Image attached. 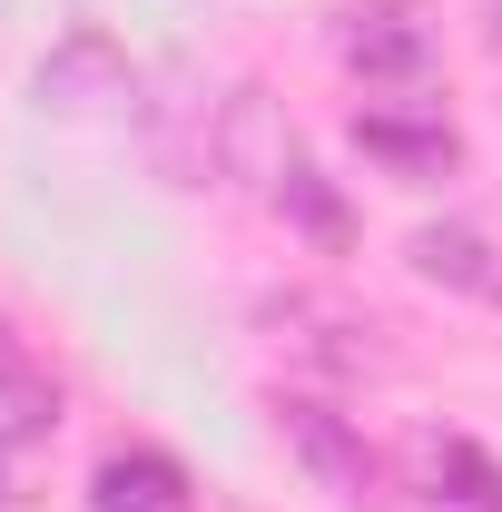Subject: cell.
I'll return each instance as SVG.
<instances>
[{"label":"cell","mask_w":502,"mask_h":512,"mask_svg":"<svg viewBox=\"0 0 502 512\" xmlns=\"http://www.w3.org/2000/svg\"><path fill=\"white\" fill-rule=\"evenodd\" d=\"M138 99V69L109 30H69L60 50L40 60V109H60V119H109Z\"/></svg>","instance_id":"5b68a950"},{"label":"cell","mask_w":502,"mask_h":512,"mask_svg":"<svg viewBox=\"0 0 502 512\" xmlns=\"http://www.w3.org/2000/svg\"><path fill=\"white\" fill-rule=\"evenodd\" d=\"M266 325L296 365H325V375H394V345L384 325H365L355 306H325V296H266Z\"/></svg>","instance_id":"7a4b0ae2"},{"label":"cell","mask_w":502,"mask_h":512,"mask_svg":"<svg viewBox=\"0 0 502 512\" xmlns=\"http://www.w3.org/2000/svg\"><path fill=\"white\" fill-rule=\"evenodd\" d=\"M266 414H276V444L306 463L315 493H335V503H375V453H365V434H355L335 404H315V394H276Z\"/></svg>","instance_id":"6da1fadb"},{"label":"cell","mask_w":502,"mask_h":512,"mask_svg":"<svg viewBox=\"0 0 502 512\" xmlns=\"http://www.w3.org/2000/svg\"><path fill=\"white\" fill-rule=\"evenodd\" d=\"M0 414H10V434L60 424V384H50V365L30 355V335H20V325H0Z\"/></svg>","instance_id":"30bf717a"},{"label":"cell","mask_w":502,"mask_h":512,"mask_svg":"<svg viewBox=\"0 0 502 512\" xmlns=\"http://www.w3.org/2000/svg\"><path fill=\"white\" fill-rule=\"evenodd\" d=\"M493 40H502V0H493Z\"/></svg>","instance_id":"7c38bea8"},{"label":"cell","mask_w":502,"mask_h":512,"mask_svg":"<svg viewBox=\"0 0 502 512\" xmlns=\"http://www.w3.org/2000/svg\"><path fill=\"white\" fill-rule=\"evenodd\" d=\"M414 276L443 286V296H473V306H502V237L483 227H414Z\"/></svg>","instance_id":"ba28073f"},{"label":"cell","mask_w":502,"mask_h":512,"mask_svg":"<svg viewBox=\"0 0 502 512\" xmlns=\"http://www.w3.org/2000/svg\"><path fill=\"white\" fill-rule=\"evenodd\" d=\"M276 207H286V217H296L306 237H325V247H345V197L325 188V178H315L306 158H296V168L276 178Z\"/></svg>","instance_id":"8fae6325"},{"label":"cell","mask_w":502,"mask_h":512,"mask_svg":"<svg viewBox=\"0 0 502 512\" xmlns=\"http://www.w3.org/2000/svg\"><path fill=\"white\" fill-rule=\"evenodd\" d=\"M207 168H217V178H237V188H256V197H276V178L296 168V138H286V119H276V99H266V89H227V99H217Z\"/></svg>","instance_id":"277c9868"},{"label":"cell","mask_w":502,"mask_h":512,"mask_svg":"<svg viewBox=\"0 0 502 512\" xmlns=\"http://www.w3.org/2000/svg\"><path fill=\"white\" fill-rule=\"evenodd\" d=\"M335 60L355 69L365 89H424L434 79V20L404 10V0H365V10H345Z\"/></svg>","instance_id":"3957f363"},{"label":"cell","mask_w":502,"mask_h":512,"mask_svg":"<svg viewBox=\"0 0 502 512\" xmlns=\"http://www.w3.org/2000/svg\"><path fill=\"white\" fill-rule=\"evenodd\" d=\"M355 148L375 168H394V178H453L463 168V138H453L443 109H365L355 119Z\"/></svg>","instance_id":"8992f818"},{"label":"cell","mask_w":502,"mask_h":512,"mask_svg":"<svg viewBox=\"0 0 502 512\" xmlns=\"http://www.w3.org/2000/svg\"><path fill=\"white\" fill-rule=\"evenodd\" d=\"M414 463H424V483H434V493H453L463 512H502V463L473 444V434H424V444H414Z\"/></svg>","instance_id":"9c48e42d"},{"label":"cell","mask_w":502,"mask_h":512,"mask_svg":"<svg viewBox=\"0 0 502 512\" xmlns=\"http://www.w3.org/2000/svg\"><path fill=\"white\" fill-rule=\"evenodd\" d=\"M89 503H99V512H197V483H188V463H178V453L119 444L99 473H89Z\"/></svg>","instance_id":"52a82bcc"}]
</instances>
